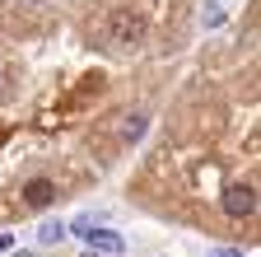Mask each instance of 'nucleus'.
<instances>
[{
	"mask_svg": "<svg viewBox=\"0 0 261 257\" xmlns=\"http://www.w3.org/2000/svg\"><path fill=\"white\" fill-rule=\"evenodd\" d=\"M145 38V24L136 19V14H112V24H108V42H117V47H136Z\"/></svg>",
	"mask_w": 261,
	"mask_h": 257,
	"instance_id": "obj_1",
	"label": "nucleus"
},
{
	"mask_svg": "<svg viewBox=\"0 0 261 257\" xmlns=\"http://www.w3.org/2000/svg\"><path fill=\"white\" fill-rule=\"evenodd\" d=\"M65 234H80L93 252H121V234L112 229H93V224H75V229H65Z\"/></svg>",
	"mask_w": 261,
	"mask_h": 257,
	"instance_id": "obj_2",
	"label": "nucleus"
},
{
	"mask_svg": "<svg viewBox=\"0 0 261 257\" xmlns=\"http://www.w3.org/2000/svg\"><path fill=\"white\" fill-rule=\"evenodd\" d=\"M224 211L233 215V220H247V215L256 211V192H252L247 182H243V187H228V192H224Z\"/></svg>",
	"mask_w": 261,
	"mask_h": 257,
	"instance_id": "obj_3",
	"label": "nucleus"
},
{
	"mask_svg": "<svg viewBox=\"0 0 261 257\" xmlns=\"http://www.w3.org/2000/svg\"><path fill=\"white\" fill-rule=\"evenodd\" d=\"M23 201H28V206H47V201H51V182H47V178H38V182H28V192H23Z\"/></svg>",
	"mask_w": 261,
	"mask_h": 257,
	"instance_id": "obj_4",
	"label": "nucleus"
},
{
	"mask_svg": "<svg viewBox=\"0 0 261 257\" xmlns=\"http://www.w3.org/2000/svg\"><path fill=\"white\" fill-rule=\"evenodd\" d=\"M61 239H65L61 224H47V229H42V243H61Z\"/></svg>",
	"mask_w": 261,
	"mask_h": 257,
	"instance_id": "obj_5",
	"label": "nucleus"
},
{
	"mask_svg": "<svg viewBox=\"0 0 261 257\" xmlns=\"http://www.w3.org/2000/svg\"><path fill=\"white\" fill-rule=\"evenodd\" d=\"M215 257H243V252H238V248H219Z\"/></svg>",
	"mask_w": 261,
	"mask_h": 257,
	"instance_id": "obj_6",
	"label": "nucleus"
},
{
	"mask_svg": "<svg viewBox=\"0 0 261 257\" xmlns=\"http://www.w3.org/2000/svg\"><path fill=\"white\" fill-rule=\"evenodd\" d=\"M10 243H14V239H10V234H0V252H5V248H10Z\"/></svg>",
	"mask_w": 261,
	"mask_h": 257,
	"instance_id": "obj_7",
	"label": "nucleus"
},
{
	"mask_svg": "<svg viewBox=\"0 0 261 257\" xmlns=\"http://www.w3.org/2000/svg\"><path fill=\"white\" fill-rule=\"evenodd\" d=\"M84 257H98V252H93V248H89V252H84Z\"/></svg>",
	"mask_w": 261,
	"mask_h": 257,
	"instance_id": "obj_8",
	"label": "nucleus"
},
{
	"mask_svg": "<svg viewBox=\"0 0 261 257\" xmlns=\"http://www.w3.org/2000/svg\"><path fill=\"white\" fill-rule=\"evenodd\" d=\"M19 257H33V252H19Z\"/></svg>",
	"mask_w": 261,
	"mask_h": 257,
	"instance_id": "obj_9",
	"label": "nucleus"
}]
</instances>
